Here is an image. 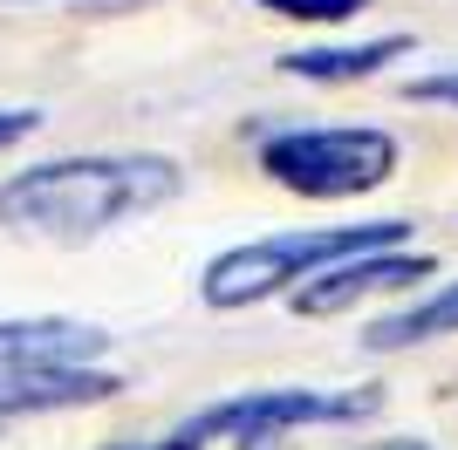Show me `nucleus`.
<instances>
[{"instance_id": "obj_6", "label": "nucleus", "mask_w": 458, "mask_h": 450, "mask_svg": "<svg viewBox=\"0 0 458 450\" xmlns=\"http://www.w3.org/2000/svg\"><path fill=\"white\" fill-rule=\"evenodd\" d=\"M123 389L116 375L89 362H62V369H0V430L21 416H55V410H89Z\"/></svg>"}, {"instance_id": "obj_4", "label": "nucleus", "mask_w": 458, "mask_h": 450, "mask_svg": "<svg viewBox=\"0 0 458 450\" xmlns=\"http://www.w3.org/2000/svg\"><path fill=\"white\" fill-rule=\"evenodd\" d=\"M377 410L369 389H349V396H328V389H253V396H233V403H212V410L185 416L178 430L206 450L212 437H233V444H274L281 430H301V423H356V416Z\"/></svg>"}, {"instance_id": "obj_14", "label": "nucleus", "mask_w": 458, "mask_h": 450, "mask_svg": "<svg viewBox=\"0 0 458 450\" xmlns=\"http://www.w3.org/2000/svg\"><path fill=\"white\" fill-rule=\"evenodd\" d=\"M82 7H103V0H82Z\"/></svg>"}, {"instance_id": "obj_11", "label": "nucleus", "mask_w": 458, "mask_h": 450, "mask_svg": "<svg viewBox=\"0 0 458 450\" xmlns=\"http://www.w3.org/2000/svg\"><path fill=\"white\" fill-rule=\"evenodd\" d=\"M411 103H445V110H458V69H445V75H418L411 82Z\"/></svg>"}, {"instance_id": "obj_2", "label": "nucleus", "mask_w": 458, "mask_h": 450, "mask_svg": "<svg viewBox=\"0 0 458 450\" xmlns=\"http://www.w3.org/2000/svg\"><path fill=\"white\" fill-rule=\"evenodd\" d=\"M403 232H411L403 219L322 225V232H267V239H247V246H233V253H219V260L206 266L199 294H206V307L233 314V307H253V300H267V294H287L294 280H308V273H322V266L349 260V253L397 246Z\"/></svg>"}, {"instance_id": "obj_7", "label": "nucleus", "mask_w": 458, "mask_h": 450, "mask_svg": "<svg viewBox=\"0 0 458 450\" xmlns=\"http://www.w3.org/2000/svg\"><path fill=\"white\" fill-rule=\"evenodd\" d=\"M103 348H110V335L96 321H69V314L0 321V369H62V362H96Z\"/></svg>"}, {"instance_id": "obj_12", "label": "nucleus", "mask_w": 458, "mask_h": 450, "mask_svg": "<svg viewBox=\"0 0 458 450\" xmlns=\"http://www.w3.org/2000/svg\"><path fill=\"white\" fill-rule=\"evenodd\" d=\"M41 130V110H0V150H14L21 137Z\"/></svg>"}, {"instance_id": "obj_3", "label": "nucleus", "mask_w": 458, "mask_h": 450, "mask_svg": "<svg viewBox=\"0 0 458 450\" xmlns=\"http://www.w3.org/2000/svg\"><path fill=\"white\" fill-rule=\"evenodd\" d=\"M260 171L281 191L301 198H363L390 185L397 171V137L369 123H335V130H281L260 144Z\"/></svg>"}, {"instance_id": "obj_9", "label": "nucleus", "mask_w": 458, "mask_h": 450, "mask_svg": "<svg viewBox=\"0 0 458 450\" xmlns=\"http://www.w3.org/2000/svg\"><path fill=\"white\" fill-rule=\"evenodd\" d=\"M438 335H458V280L438 287L431 300H418V307H403V314L377 321L363 341L377 355H390V348H418V341H438Z\"/></svg>"}, {"instance_id": "obj_10", "label": "nucleus", "mask_w": 458, "mask_h": 450, "mask_svg": "<svg viewBox=\"0 0 458 450\" xmlns=\"http://www.w3.org/2000/svg\"><path fill=\"white\" fill-rule=\"evenodd\" d=\"M253 7H267L281 21H349V14H363L369 0H253Z\"/></svg>"}, {"instance_id": "obj_8", "label": "nucleus", "mask_w": 458, "mask_h": 450, "mask_svg": "<svg viewBox=\"0 0 458 450\" xmlns=\"http://www.w3.org/2000/svg\"><path fill=\"white\" fill-rule=\"evenodd\" d=\"M397 55H411V35L356 41V48H294V55H281V69L301 75V82H363V75H377Z\"/></svg>"}, {"instance_id": "obj_1", "label": "nucleus", "mask_w": 458, "mask_h": 450, "mask_svg": "<svg viewBox=\"0 0 458 450\" xmlns=\"http://www.w3.org/2000/svg\"><path fill=\"white\" fill-rule=\"evenodd\" d=\"M185 191L172 157H48L0 185V232L35 246H89L110 225L144 219Z\"/></svg>"}, {"instance_id": "obj_13", "label": "nucleus", "mask_w": 458, "mask_h": 450, "mask_svg": "<svg viewBox=\"0 0 458 450\" xmlns=\"http://www.w3.org/2000/svg\"><path fill=\"white\" fill-rule=\"evenodd\" d=\"M363 450H431L424 437H383V444H363Z\"/></svg>"}, {"instance_id": "obj_5", "label": "nucleus", "mask_w": 458, "mask_h": 450, "mask_svg": "<svg viewBox=\"0 0 458 450\" xmlns=\"http://www.w3.org/2000/svg\"><path fill=\"white\" fill-rule=\"evenodd\" d=\"M438 273V260H424V253H349V260L322 266V273H308L301 287H294V314H343V307H356V300L369 294H397V287H418Z\"/></svg>"}]
</instances>
